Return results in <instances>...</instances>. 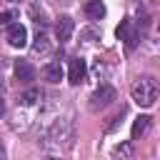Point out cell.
<instances>
[{
	"mask_svg": "<svg viewBox=\"0 0 160 160\" xmlns=\"http://www.w3.org/2000/svg\"><path fill=\"white\" fill-rule=\"evenodd\" d=\"M72 142V125L68 120H55L48 132H45V140H42V148L45 150H52V152H60L65 148H70Z\"/></svg>",
	"mask_w": 160,
	"mask_h": 160,
	"instance_id": "cell-1",
	"label": "cell"
},
{
	"mask_svg": "<svg viewBox=\"0 0 160 160\" xmlns=\"http://www.w3.org/2000/svg\"><path fill=\"white\" fill-rule=\"evenodd\" d=\"M130 95H132L135 105H140V108H152L155 100H158V95H160V88H158V82H155L152 78L142 75V78H138V80L132 82Z\"/></svg>",
	"mask_w": 160,
	"mask_h": 160,
	"instance_id": "cell-2",
	"label": "cell"
},
{
	"mask_svg": "<svg viewBox=\"0 0 160 160\" xmlns=\"http://www.w3.org/2000/svg\"><path fill=\"white\" fill-rule=\"evenodd\" d=\"M115 98H118L115 88H112V85H108V82H102V85L90 95V108H92V110H102V108L112 105V100H115Z\"/></svg>",
	"mask_w": 160,
	"mask_h": 160,
	"instance_id": "cell-3",
	"label": "cell"
},
{
	"mask_svg": "<svg viewBox=\"0 0 160 160\" xmlns=\"http://www.w3.org/2000/svg\"><path fill=\"white\" fill-rule=\"evenodd\" d=\"M8 45L10 48H18V50H22L25 45H28V28L22 25V22H12L10 28H8Z\"/></svg>",
	"mask_w": 160,
	"mask_h": 160,
	"instance_id": "cell-4",
	"label": "cell"
},
{
	"mask_svg": "<svg viewBox=\"0 0 160 160\" xmlns=\"http://www.w3.org/2000/svg\"><path fill=\"white\" fill-rule=\"evenodd\" d=\"M68 80L72 85H82L88 80V62L82 58H72L70 65H68Z\"/></svg>",
	"mask_w": 160,
	"mask_h": 160,
	"instance_id": "cell-5",
	"label": "cell"
},
{
	"mask_svg": "<svg viewBox=\"0 0 160 160\" xmlns=\"http://www.w3.org/2000/svg\"><path fill=\"white\" fill-rule=\"evenodd\" d=\"M115 35H118V40H122V42H125V48H128V50H132V48L138 45V32L132 30V20H130V18L120 20V25H118Z\"/></svg>",
	"mask_w": 160,
	"mask_h": 160,
	"instance_id": "cell-6",
	"label": "cell"
},
{
	"mask_svg": "<svg viewBox=\"0 0 160 160\" xmlns=\"http://www.w3.org/2000/svg\"><path fill=\"white\" fill-rule=\"evenodd\" d=\"M72 32H75V20H72L70 15H60L58 22H55V35H58V40H60V42H68V40L72 38Z\"/></svg>",
	"mask_w": 160,
	"mask_h": 160,
	"instance_id": "cell-7",
	"label": "cell"
},
{
	"mask_svg": "<svg viewBox=\"0 0 160 160\" xmlns=\"http://www.w3.org/2000/svg\"><path fill=\"white\" fill-rule=\"evenodd\" d=\"M35 75H38V70H35L28 60H15V78H18L20 82H32Z\"/></svg>",
	"mask_w": 160,
	"mask_h": 160,
	"instance_id": "cell-8",
	"label": "cell"
},
{
	"mask_svg": "<svg viewBox=\"0 0 160 160\" xmlns=\"http://www.w3.org/2000/svg\"><path fill=\"white\" fill-rule=\"evenodd\" d=\"M62 75H65V70H62V62L60 60H50L45 68H42V78L48 80V82H60L62 80Z\"/></svg>",
	"mask_w": 160,
	"mask_h": 160,
	"instance_id": "cell-9",
	"label": "cell"
},
{
	"mask_svg": "<svg viewBox=\"0 0 160 160\" xmlns=\"http://www.w3.org/2000/svg\"><path fill=\"white\" fill-rule=\"evenodd\" d=\"M50 52H52V42L48 40L45 32H38V38H35V42H32V55H35V58H45V55H50Z\"/></svg>",
	"mask_w": 160,
	"mask_h": 160,
	"instance_id": "cell-10",
	"label": "cell"
},
{
	"mask_svg": "<svg viewBox=\"0 0 160 160\" xmlns=\"http://www.w3.org/2000/svg\"><path fill=\"white\" fill-rule=\"evenodd\" d=\"M82 10H85V15H88L90 20H102V18H105V12H108L102 0H88Z\"/></svg>",
	"mask_w": 160,
	"mask_h": 160,
	"instance_id": "cell-11",
	"label": "cell"
},
{
	"mask_svg": "<svg viewBox=\"0 0 160 160\" xmlns=\"http://www.w3.org/2000/svg\"><path fill=\"white\" fill-rule=\"evenodd\" d=\"M40 100H42V90H40V88H28V90L20 95V105H22V108H35Z\"/></svg>",
	"mask_w": 160,
	"mask_h": 160,
	"instance_id": "cell-12",
	"label": "cell"
},
{
	"mask_svg": "<svg viewBox=\"0 0 160 160\" xmlns=\"http://www.w3.org/2000/svg\"><path fill=\"white\" fill-rule=\"evenodd\" d=\"M148 130H150V118H148V115H138V118L132 120V130H130V135H132V140H138V138H142Z\"/></svg>",
	"mask_w": 160,
	"mask_h": 160,
	"instance_id": "cell-13",
	"label": "cell"
},
{
	"mask_svg": "<svg viewBox=\"0 0 160 160\" xmlns=\"http://www.w3.org/2000/svg\"><path fill=\"white\" fill-rule=\"evenodd\" d=\"M130 155H132V142L128 140L112 148V160H130Z\"/></svg>",
	"mask_w": 160,
	"mask_h": 160,
	"instance_id": "cell-14",
	"label": "cell"
},
{
	"mask_svg": "<svg viewBox=\"0 0 160 160\" xmlns=\"http://www.w3.org/2000/svg\"><path fill=\"white\" fill-rule=\"evenodd\" d=\"M18 18H20L18 10H2V12H0V28H10Z\"/></svg>",
	"mask_w": 160,
	"mask_h": 160,
	"instance_id": "cell-15",
	"label": "cell"
},
{
	"mask_svg": "<svg viewBox=\"0 0 160 160\" xmlns=\"http://www.w3.org/2000/svg\"><path fill=\"white\" fill-rule=\"evenodd\" d=\"M2 115H5V100L0 98V118H2Z\"/></svg>",
	"mask_w": 160,
	"mask_h": 160,
	"instance_id": "cell-16",
	"label": "cell"
},
{
	"mask_svg": "<svg viewBox=\"0 0 160 160\" xmlns=\"http://www.w3.org/2000/svg\"><path fill=\"white\" fill-rule=\"evenodd\" d=\"M2 158H5V150H2V145H0V160H2Z\"/></svg>",
	"mask_w": 160,
	"mask_h": 160,
	"instance_id": "cell-17",
	"label": "cell"
}]
</instances>
